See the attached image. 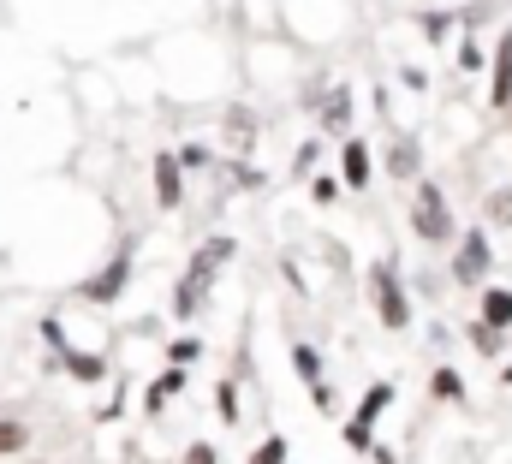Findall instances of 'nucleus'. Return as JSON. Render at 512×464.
<instances>
[{"label": "nucleus", "mask_w": 512, "mask_h": 464, "mask_svg": "<svg viewBox=\"0 0 512 464\" xmlns=\"http://www.w3.org/2000/svg\"><path fill=\"white\" fill-rule=\"evenodd\" d=\"M411 227H417V238H429V244H447V232H453V209H447L441 185H417V203H411Z\"/></svg>", "instance_id": "1"}, {"label": "nucleus", "mask_w": 512, "mask_h": 464, "mask_svg": "<svg viewBox=\"0 0 512 464\" xmlns=\"http://www.w3.org/2000/svg\"><path fill=\"white\" fill-rule=\"evenodd\" d=\"M370 286H376V310H382V322L387 328H405V322H411V304H405V292H399V280H393L387 262L370 268Z\"/></svg>", "instance_id": "2"}, {"label": "nucleus", "mask_w": 512, "mask_h": 464, "mask_svg": "<svg viewBox=\"0 0 512 464\" xmlns=\"http://www.w3.org/2000/svg\"><path fill=\"white\" fill-rule=\"evenodd\" d=\"M483 268H489V238H483V232H471V238L459 244L453 274H459V280H483Z\"/></svg>", "instance_id": "3"}, {"label": "nucleus", "mask_w": 512, "mask_h": 464, "mask_svg": "<svg viewBox=\"0 0 512 464\" xmlns=\"http://www.w3.org/2000/svg\"><path fill=\"white\" fill-rule=\"evenodd\" d=\"M155 197H161V209H179V161L173 155L155 161Z\"/></svg>", "instance_id": "4"}, {"label": "nucleus", "mask_w": 512, "mask_h": 464, "mask_svg": "<svg viewBox=\"0 0 512 464\" xmlns=\"http://www.w3.org/2000/svg\"><path fill=\"white\" fill-rule=\"evenodd\" d=\"M512 102V36H501V54H495V108Z\"/></svg>", "instance_id": "5"}, {"label": "nucleus", "mask_w": 512, "mask_h": 464, "mask_svg": "<svg viewBox=\"0 0 512 464\" xmlns=\"http://www.w3.org/2000/svg\"><path fill=\"white\" fill-rule=\"evenodd\" d=\"M387 173H393V179H417V143H411V137H399V143L387 149Z\"/></svg>", "instance_id": "6"}, {"label": "nucleus", "mask_w": 512, "mask_h": 464, "mask_svg": "<svg viewBox=\"0 0 512 464\" xmlns=\"http://www.w3.org/2000/svg\"><path fill=\"white\" fill-rule=\"evenodd\" d=\"M483 322H489L495 334H501V328H512V292H501V286H495V292L483 298Z\"/></svg>", "instance_id": "7"}, {"label": "nucleus", "mask_w": 512, "mask_h": 464, "mask_svg": "<svg viewBox=\"0 0 512 464\" xmlns=\"http://www.w3.org/2000/svg\"><path fill=\"white\" fill-rule=\"evenodd\" d=\"M340 173H346V185H364V179H370V155H364V143H346Z\"/></svg>", "instance_id": "8"}, {"label": "nucleus", "mask_w": 512, "mask_h": 464, "mask_svg": "<svg viewBox=\"0 0 512 464\" xmlns=\"http://www.w3.org/2000/svg\"><path fill=\"white\" fill-rule=\"evenodd\" d=\"M126 256H114V268H108V274H102V280H96V286H90V298H96V304H108V298H114V292H120V286H126Z\"/></svg>", "instance_id": "9"}, {"label": "nucleus", "mask_w": 512, "mask_h": 464, "mask_svg": "<svg viewBox=\"0 0 512 464\" xmlns=\"http://www.w3.org/2000/svg\"><path fill=\"white\" fill-rule=\"evenodd\" d=\"M322 119H328L334 131H346V125H352V96H346V90H334V96H328V108H322Z\"/></svg>", "instance_id": "10"}, {"label": "nucleus", "mask_w": 512, "mask_h": 464, "mask_svg": "<svg viewBox=\"0 0 512 464\" xmlns=\"http://www.w3.org/2000/svg\"><path fill=\"white\" fill-rule=\"evenodd\" d=\"M173 310H179V316H197V310H203V274H191V280L179 286V304H173Z\"/></svg>", "instance_id": "11"}, {"label": "nucleus", "mask_w": 512, "mask_h": 464, "mask_svg": "<svg viewBox=\"0 0 512 464\" xmlns=\"http://www.w3.org/2000/svg\"><path fill=\"white\" fill-rule=\"evenodd\" d=\"M24 441H30V429H24V423H0V459L24 453Z\"/></svg>", "instance_id": "12"}, {"label": "nucleus", "mask_w": 512, "mask_h": 464, "mask_svg": "<svg viewBox=\"0 0 512 464\" xmlns=\"http://www.w3.org/2000/svg\"><path fill=\"white\" fill-rule=\"evenodd\" d=\"M179 381H185V375H179V369H167V375L149 387V411H161V405H167V393H179Z\"/></svg>", "instance_id": "13"}, {"label": "nucleus", "mask_w": 512, "mask_h": 464, "mask_svg": "<svg viewBox=\"0 0 512 464\" xmlns=\"http://www.w3.org/2000/svg\"><path fill=\"white\" fill-rule=\"evenodd\" d=\"M429 387H435V399H465V381H459L453 369H435V381H429Z\"/></svg>", "instance_id": "14"}, {"label": "nucleus", "mask_w": 512, "mask_h": 464, "mask_svg": "<svg viewBox=\"0 0 512 464\" xmlns=\"http://www.w3.org/2000/svg\"><path fill=\"white\" fill-rule=\"evenodd\" d=\"M387 393H393V387H370V399H364V411H358V423H364V429H370V423H376V417H382Z\"/></svg>", "instance_id": "15"}, {"label": "nucleus", "mask_w": 512, "mask_h": 464, "mask_svg": "<svg viewBox=\"0 0 512 464\" xmlns=\"http://www.w3.org/2000/svg\"><path fill=\"white\" fill-rule=\"evenodd\" d=\"M489 221H495V227H512V191H495V197H489Z\"/></svg>", "instance_id": "16"}, {"label": "nucleus", "mask_w": 512, "mask_h": 464, "mask_svg": "<svg viewBox=\"0 0 512 464\" xmlns=\"http://www.w3.org/2000/svg\"><path fill=\"white\" fill-rule=\"evenodd\" d=\"M280 459H286V441H262L251 464H280Z\"/></svg>", "instance_id": "17"}, {"label": "nucleus", "mask_w": 512, "mask_h": 464, "mask_svg": "<svg viewBox=\"0 0 512 464\" xmlns=\"http://www.w3.org/2000/svg\"><path fill=\"white\" fill-rule=\"evenodd\" d=\"M292 363H298V375H316V369H322V363H316V351H310V346H298V351H292Z\"/></svg>", "instance_id": "18"}, {"label": "nucleus", "mask_w": 512, "mask_h": 464, "mask_svg": "<svg viewBox=\"0 0 512 464\" xmlns=\"http://www.w3.org/2000/svg\"><path fill=\"white\" fill-rule=\"evenodd\" d=\"M66 363H72V375H84V381H90V375H102V363H96V357H66Z\"/></svg>", "instance_id": "19"}, {"label": "nucleus", "mask_w": 512, "mask_h": 464, "mask_svg": "<svg viewBox=\"0 0 512 464\" xmlns=\"http://www.w3.org/2000/svg\"><path fill=\"white\" fill-rule=\"evenodd\" d=\"M185 464H215V453H209V447H191V459Z\"/></svg>", "instance_id": "20"}]
</instances>
